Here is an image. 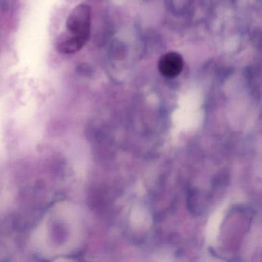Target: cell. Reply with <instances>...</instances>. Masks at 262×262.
Masks as SVG:
<instances>
[{
	"instance_id": "1",
	"label": "cell",
	"mask_w": 262,
	"mask_h": 262,
	"mask_svg": "<svg viewBox=\"0 0 262 262\" xmlns=\"http://www.w3.org/2000/svg\"><path fill=\"white\" fill-rule=\"evenodd\" d=\"M92 26V9L89 5L79 4L69 13L66 32L58 40L57 49L63 54L76 53L89 40Z\"/></svg>"
},
{
	"instance_id": "2",
	"label": "cell",
	"mask_w": 262,
	"mask_h": 262,
	"mask_svg": "<svg viewBox=\"0 0 262 262\" xmlns=\"http://www.w3.org/2000/svg\"><path fill=\"white\" fill-rule=\"evenodd\" d=\"M158 70L167 78H176L180 75L184 67V59L179 52H169L160 58Z\"/></svg>"
}]
</instances>
